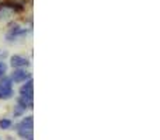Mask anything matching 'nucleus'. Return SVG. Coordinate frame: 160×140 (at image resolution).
<instances>
[{
	"label": "nucleus",
	"mask_w": 160,
	"mask_h": 140,
	"mask_svg": "<svg viewBox=\"0 0 160 140\" xmlns=\"http://www.w3.org/2000/svg\"><path fill=\"white\" fill-rule=\"evenodd\" d=\"M17 128H18L17 132L22 139L32 140V116H27L25 119H22Z\"/></svg>",
	"instance_id": "nucleus-1"
},
{
	"label": "nucleus",
	"mask_w": 160,
	"mask_h": 140,
	"mask_svg": "<svg viewBox=\"0 0 160 140\" xmlns=\"http://www.w3.org/2000/svg\"><path fill=\"white\" fill-rule=\"evenodd\" d=\"M27 35V30L25 28H21L18 24L13 25V27L8 30L7 32V39L8 41H14L17 38H21V36H25Z\"/></svg>",
	"instance_id": "nucleus-2"
},
{
	"label": "nucleus",
	"mask_w": 160,
	"mask_h": 140,
	"mask_svg": "<svg viewBox=\"0 0 160 140\" xmlns=\"http://www.w3.org/2000/svg\"><path fill=\"white\" fill-rule=\"evenodd\" d=\"M20 94H21V97H24V98H30L32 99V80H28L27 84L22 85L21 88H20Z\"/></svg>",
	"instance_id": "nucleus-3"
},
{
	"label": "nucleus",
	"mask_w": 160,
	"mask_h": 140,
	"mask_svg": "<svg viewBox=\"0 0 160 140\" xmlns=\"http://www.w3.org/2000/svg\"><path fill=\"white\" fill-rule=\"evenodd\" d=\"M11 66L13 67H27L28 59H25L24 56L14 55V56H11Z\"/></svg>",
	"instance_id": "nucleus-4"
},
{
	"label": "nucleus",
	"mask_w": 160,
	"mask_h": 140,
	"mask_svg": "<svg viewBox=\"0 0 160 140\" xmlns=\"http://www.w3.org/2000/svg\"><path fill=\"white\" fill-rule=\"evenodd\" d=\"M27 79H30V73H27L25 70H16L11 76V80L14 83H21V81H25Z\"/></svg>",
	"instance_id": "nucleus-5"
},
{
	"label": "nucleus",
	"mask_w": 160,
	"mask_h": 140,
	"mask_svg": "<svg viewBox=\"0 0 160 140\" xmlns=\"http://www.w3.org/2000/svg\"><path fill=\"white\" fill-rule=\"evenodd\" d=\"M8 90H13L11 79L4 74V76L0 77V91H8Z\"/></svg>",
	"instance_id": "nucleus-6"
},
{
	"label": "nucleus",
	"mask_w": 160,
	"mask_h": 140,
	"mask_svg": "<svg viewBox=\"0 0 160 140\" xmlns=\"http://www.w3.org/2000/svg\"><path fill=\"white\" fill-rule=\"evenodd\" d=\"M10 126H11L10 119H2V121H0V128H2V129H8Z\"/></svg>",
	"instance_id": "nucleus-7"
},
{
	"label": "nucleus",
	"mask_w": 160,
	"mask_h": 140,
	"mask_svg": "<svg viewBox=\"0 0 160 140\" xmlns=\"http://www.w3.org/2000/svg\"><path fill=\"white\" fill-rule=\"evenodd\" d=\"M6 71H7V65H6L4 62H0V77L4 76Z\"/></svg>",
	"instance_id": "nucleus-8"
}]
</instances>
